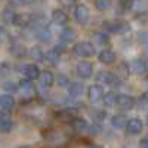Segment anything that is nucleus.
<instances>
[{"label": "nucleus", "instance_id": "f257e3e1", "mask_svg": "<svg viewBox=\"0 0 148 148\" xmlns=\"http://www.w3.org/2000/svg\"><path fill=\"white\" fill-rule=\"evenodd\" d=\"M102 28H105L108 33H114V34H126L129 33L130 24L126 22L125 19H111V21H105L102 24Z\"/></svg>", "mask_w": 148, "mask_h": 148}, {"label": "nucleus", "instance_id": "f03ea898", "mask_svg": "<svg viewBox=\"0 0 148 148\" xmlns=\"http://www.w3.org/2000/svg\"><path fill=\"white\" fill-rule=\"evenodd\" d=\"M73 55L79 58H90L96 53V49L92 43L89 42H79L73 46Z\"/></svg>", "mask_w": 148, "mask_h": 148}, {"label": "nucleus", "instance_id": "7ed1b4c3", "mask_svg": "<svg viewBox=\"0 0 148 148\" xmlns=\"http://www.w3.org/2000/svg\"><path fill=\"white\" fill-rule=\"evenodd\" d=\"M18 90H19V93H21V96L24 98V99H28L30 101V99H33V98L36 96V88H34V84L30 80H27V79L19 80Z\"/></svg>", "mask_w": 148, "mask_h": 148}, {"label": "nucleus", "instance_id": "20e7f679", "mask_svg": "<svg viewBox=\"0 0 148 148\" xmlns=\"http://www.w3.org/2000/svg\"><path fill=\"white\" fill-rule=\"evenodd\" d=\"M104 95H105V92H104L102 86H99V84H92V86H89V89H88V99H89V102L96 104V102L102 101Z\"/></svg>", "mask_w": 148, "mask_h": 148}, {"label": "nucleus", "instance_id": "39448f33", "mask_svg": "<svg viewBox=\"0 0 148 148\" xmlns=\"http://www.w3.org/2000/svg\"><path fill=\"white\" fill-rule=\"evenodd\" d=\"M96 84H111V86H114L119 83V79L114 76V73H110V71H99L96 74Z\"/></svg>", "mask_w": 148, "mask_h": 148}, {"label": "nucleus", "instance_id": "423d86ee", "mask_svg": "<svg viewBox=\"0 0 148 148\" xmlns=\"http://www.w3.org/2000/svg\"><path fill=\"white\" fill-rule=\"evenodd\" d=\"M73 15H74V19H76V22L80 24V25H84V24H88L89 16H90L89 9L86 8L84 5H79V6L74 8V14H73Z\"/></svg>", "mask_w": 148, "mask_h": 148}, {"label": "nucleus", "instance_id": "0eeeda50", "mask_svg": "<svg viewBox=\"0 0 148 148\" xmlns=\"http://www.w3.org/2000/svg\"><path fill=\"white\" fill-rule=\"evenodd\" d=\"M70 125L74 129V132H77V133H88V132L92 130V126L83 117H74L70 121Z\"/></svg>", "mask_w": 148, "mask_h": 148}, {"label": "nucleus", "instance_id": "6e6552de", "mask_svg": "<svg viewBox=\"0 0 148 148\" xmlns=\"http://www.w3.org/2000/svg\"><path fill=\"white\" fill-rule=\"evenodd\" d=\"M135 104H136V101H135V98L132 96V95H119L117 96V102H116V105L120 108V110H123V111H129V110H132L133 107H135Z\"/></svg>", "mask_w": 148, "mask_h": 148}, {"label": "nucleus", "instance_id": "1a4fd4ad", "mask_svg": "<svg viewBox=\"0 0 148 148\" xmlns=\"http://www.w3.org/2000/svg\"><path fill=\"white\" fill-rule=\"evenodd\" d=\"M76 73L80 79H90V76L93 74V65L89 62V61H83V62H79L76 67Z\"/></svg>", "mask_w": 148, "mask_h": 148}, {"label": "nucleus", "instance_id": "9d476101", "mask_svg": "<svg viewBox=\"0 0 148 148\" xmlns=\"http://www.w3.org/2000/svg\"><path fill=\"white\" fill-rule=\"evenodd\" d=\"M126 130L130 135H139L144 130V121L138 117H133L127 120V125H126Z\"/></svg>", "mask_w": 148, "mask_h": 148}, {"label": "nucleus", "instance_id": "9b49d317", "mask_svg": "<svg viewBox=\"0 0 148 148\" xmlns=\"http://www.w3.org/2000/svg\"><path fill=\"white\" fill-rule=\"evenodd\" d=\"M21 73H22V76H25V79L30 80V82L37 80L40 77V70L34 64H27V65L21 67Z\"/></svg>", "mask_w": 148, "mask_h": 148}, {"label": "nucleus", "instance_id": "f8f14e48", "mask_svg": "<svg viewBox=\"0 0 148 148\" xmlns=\"http://www.w3.org/2000/svg\"><path fill=\"white\" fill-rule=\"evenodd\" d=\"M129 65H130V71L135 73V74H138V76H141V74H145V73L148 71V64H147V61L142 59V58L133 59Z\"/></svg>", "mask_w": 148, "mask_h": 148}, {"label": "nucleus", "instance_id": "ddd939ff", "mask_svg": "<svg viewBox=\"0 0 148 148\" xmlns=\"http://www.w3.org/2000/svg\"><path fill=\"white\" fill-rule=\"evenodd\" d=\"M116 52L111 51V49H102V51L98 53V61L101 64H105V65H111L116 62Z\"/></svg>", "mask_w": 148, "mask_h": 148}, {"label": "nucleus", "instance_id": "4468645a", "mask_svg": "<svg viewBox=\"0 0 148 148\" xmlns=\"http://www.w3.org/2000/svg\"><path fill=\"white\" fill-rule=\"evenodd\" d=\"M39 82H40V86L43 89H49V88H52V84L55 82V77L49 70H45V71H40Z\"/></svg>", "mask_w": 148, "mask_h": 148}, {"label": "nucleus", "instance_id": "2eb2a0df", "mask_svg": "<svg viewBox=\"0 0 148 148\" xmlns=\"http://www.w3.org/2000/svg\"><path fill=\"white\" fill-rule=\"evenodd\" d=\"M15 107V99L12 95H2L0 96V110L3 111V113H9V111Z\"/></svg>", "mask_w": 148, "mask_h": 148}, {"label": "nucleus", "instance_id": "dca6fc26", "mask_svg": "<svg viewBox=\"0 0 148 148\" xmlns=\"http://www.w3.org/2000/svg\"><path fill=\"white\" fill-rule=\"evenodd\" d=\"M52 21L58 25H65L67 21H68V15L67 12L62 9H53L52 10Z\"/></svg>", "mask_w": 148, "mask_h": 148}, {"label": "nucleus", "instance_id": "f3484780", "mask_svg": "<svg viewBox=\"0 0 148 148\" xmlns=\"http://www.w3.org/2000/svg\"><path fill=\"white\" fill-rule=\"evenodd\" d=\"M10 53L15 58H25L28 55V49L21 43H12L10 45Z\"/></svg>", "mask_w": 148, "mask_h": 148}, {"label": "nucleus", "instance_id": "a211bd4d", "mask_svg": "<svg viewBox=\"0 0 148 148\" xmlns=\"http://www.w3.org/2000/svg\"><path fill=\"white\" fill-rule=\"evenodd\" d=\"M30 21H31V15H27V14H16L15 18H14V25H16V27H19V28H28Z\"/></svg>", "mask_w": 148, "mask_h": 148}, {"label": "nucleus", "instance_id": "6ab92c4d", "mask_svg": "<svg viewBox=\"0 0 148 148\" xmlns=\"http://www.w3.org/2000/svg\"><path fill=\"white\" fill-rule=\"evenodd\" d=\"M83 90H84V86L79 82H74V83H70L68 86V96L70 98H80L83 95Z\"/></svg>", "mask_w": 148, "mask_h": 148}, {"label": "nucleus", "instance_id": "aec40b11", "mask_svg": "<svg viewBox=\"0 0 148 148\" xmlns=\"http://www.w3.org/2000/svg\"><path fill=\"white\" fill-rule=\"evenodd\" d=\"M130 65L127 64V62H121V64H119V67H117V70H116V73H114V76L117 77V79H121V80H125V79H127L129 76H130Z\"/></svg>", "mask_w": 148, "mask_h": 148}, {"label": "nucleus", "instance_id": "412c9836", "mask_svg": "<svg viewBox=\"0 0 148 148\" xmlns=\"http://www.w3.org/2000/svg\"><path fill=\"white\" fill-rule=\"evenodd\" d=\"M14 129V121L8 114H3L0 117V133H8Z\"/></svg>", "mask_w": 148, "mask_h": 148}, {"label": "nucleus", "instance_id": "4be33fe9", "mask_svg": "<svg viewBox=\"0 0 148 148\" xmlns=\"http://www.w3.org/2000/svg\"><path fill=\"white\" fill-rule=\"evenodd\" d=\"M74 39H76V33H74L73 28L65 27V28L61 30V33H59V42H64V43L67 45V43L73 42Z\"/></svg>", "mask_w": 148, "mask_h": 148}, {"label": "nucleus", "instance_id": "5701e85b", "mask_svg": "<svg viewBox=\"0 0 148 148\" xmlns=\"http://www.w3.org/2000/svg\"><path fill=\"white\" fill-rule=\"evenodd\" d=\"M45 59L47 61L49 64L55 65V64H58V62H59V59H61V52H59V51H56L55 47H53V49H49V51H46V52H45Z\"/></svg>", "mask_w": 148, "mask_h": 148}, {"label": "nucleus", "instance_id": "b1692460", "mask_svg": "<svg viewBox=\"0 0 148 148\" xmlns=\"http://www.w3.org/2000/svg\"><path fill=\"white\" fill-rule=\"evenodd\" d=\"M34 36H36L40 42H43V43H47V42L52 40V31H51V28H49V27L34 31Z\"/></svg>", "mask_w": 148, "mask_h": 148}, {"label": "nucleus", "instance_id": "393cba45", "mask_svg": "<svg viewBox=\"0 0 148 148\" xmlns=\"http://www.w3.org/2000/svg\"><path fill=\"white\" fill-rule=\"evenodd\" d=\"M126 125H127V119L123 114H116L111 119V126L114 129H123V127H126Z\"/></svg>", "mask_w": 148, "mask_h": 148}, {"label": "nucleus", "instance_id": "a878e982", "mask_svg": "<svg viewBox=\"0 0 148 148\" xmlns=\"http://www.w3.org/2000/svg\"><path fill=\"white\" fill-rule=\"evenodd\" d=\"M93 42L98 46H108L110 45V36L107 33H95L93 34Z\"/></svg>", "mask_w": 148, "mask_h": 148}, {"label": "nucleus", "instance_id": "bb28decb", "mask_svg": "<svg viewBox=\"0 0 148 148\" xmlns=\"http://www.w3.org/2000/svg\"><path fill=\"white\" fill-rule=\"evenodd\" d=\"M15 12L12 8H5L2 10V21L5 24H14V18H15Z\"/></svg>", "mask_w": 148, "mask_h": 148}, {"label": "nucleus", "instance_id": "cd10ccee", "mask_svg": "<svg viewBox=\"0 0 148 148\" xmlns=\"http://www.w3.org/2000/svg\"><path fill=\"white\" fill-rule=\"evenodd\" d=\"M28 56H31L33 59H45V51L40 46H33L28 49Z\"/></svg>", "mask_w": 148, "mask_h": 148}, {"label": "nucleus", "instance_id": "c85d7f7f", "mask_svg": "<svg viewBox=\"0 0 148 148\" xmlns=\"http://www.w3.org/2000/svg\"><path fill=\"white\" fill-rule=\"evenodd\" d=\"M93 5L98 10L104 12V10H108L111 6H113V0H95Z\"/></svg>", "mask_w": 148, "mask_h": 148}, {"label": "nucleus", "instance_id": "c756f323", "mask_svg": "<svg viewBox=\"0 0 148 148\" xmlns=\"http://www.w3.org/2000/svg\"><path fill=\"white\" fill-rule=\"evenodd\" d=\"M117 93H114V92H108V93H105L104 95V98H102V101H104V104L105 105H108V107H111V105H114L116 102H117Z\"/></svg>", "mask_w": 148, "mask_h": 148}, {"label": "nucleus", "instance_id": "7c9ffc66", "mask_svg": "<svg viewBox=\"0 0 148 148\" xmlns=\"http://www.w3.org/2000/svg\"><path fill=\"white\" fill-rule=\"evenodd\" d=\"M117 5H119V8L123 12H129L133 8L135 2H133V0H117Z\"/></svg>", "mask_w": 148, "mask_h": 148}, {"label": "nucleus", "instance_id": "2f4dec72", "mask_svg": "<svg viewBox=\"0 0 148 148\" xmlns=\"http://www.w3.org/2000/svg\"><path fill=\"white\" fill-rule=\"evenodd\" d=\"M3 90H5L8 95L15 93V92L18 90V84H16L15 82H5V83H3Z\"/></svg>", "mask_w": 148, "mask_h": 148}, {"label": "nucleus", "instance_id": "473e14b6", "mask_svg": "<svg viewBox=\"0 0 148 148\" xmlns=\"http://www.w3.org/2000/svg\"><path fill=\"white\" fill-rule=\"evenodd\" d=\"M138 42H139L142 46L148 47V31H142V33L138 34Z\"/></svg>", "mask_w": 148, "mask_h": 148}, {"label": "nucleus", "instance_id": "72a5a7b5", "mask_svg": "<svg viewBox=\"0 0 148 148\" xmlns=\"http://www.w3.org/2000/svg\"><path fill=\"white\" fill-rule=\"evenodd\" d=\"M8 39H9V33H8V30H6L3 25H0V43L8 42Z\"/></svg>", "mask_w": 148, "mask_h": 148}, {"label": "nucleus", "instance_id": "f704fd0d", "mask_svg": "<svg viewBox=\"0 0 148 148\" xmlns=\"http://www.w3.org/2000/svg\"><path fill=\"white\" fill-rule=\"evenodd\" d=\"M58 83H59L61 88H68L70 86V82H68V79L64 76V74H61V76L58 77Z\"/></svg>", "mask_w": 148, "mask_h": 148}, {"label": "nucleus", "instance_id": "c9c22d12", "mask_svg": "<svg viewBox=\"0 0 148 148\" xmlns=\"http://www.w3.org/2000/svg\"><path fill=\"white\" fill-rule=\"evenodd\" d=\"M77 3V0H59V5L61 6H64V8H73L74 5Z\"/></svg>", "mask_w": 148, "mask_h": 148}, {"label": "nucleus", "instance_id": "e433bc0d", "mask_svg": "<svg viewBox=\"0 0 148 148\" xmlns=\"http://www.w3.org/2000/svg\"><path fill=\"white\" fill-rule=\"evenodd\" d=\"M10 71V65L8 62H3V64H0V74H6Z\"/></svg>", "mask_w": 148, "mask_h": 148}, {"label": "nucleus", "instance_id": "4c0bfd02", "mask_svg": "<svg viewBox=\"0 0 148 148\" xmlns=\"http://www.w3.org/2000/svg\"><path fill=\"white\" fill-rule=\"evenodd\" d=\"M138 148H148V136H145V138H142V139L139 141Z\"/></svg>", "mask_w": 148, "mask_h": 148}, {"label": "nucleus", "instance_id": "58836bf2", "mask_svg": "<svg viewBox=\"0 0 148 148\" xmlns=\"http://www.w3.org/2000/svg\"><path fill=\"white\" fill-rule=\"evenodd\" d=\"M36 0H18V3L19 5H22V6H27V5H31V3H34Z\"/></svg>", "mask_w": 148, "mask_h": 148}, {"label": "nucleus", "instance_id": "ea45409f", "mask_svg": "<svg viewBox=\"0 0 148 148\" xmlns=\"http://www.w3.org/2000/svg\"><path fill=\"white\" fill-rule=\"evenodd\" d=\"M141 99H142V101H144V102L148 105V89H147V90L142 93V98H141Z\"/></svg>", "mask_w": 148, "mask_h": 148}, {"label": "nucleus", "instance_id": "a19ab883", "mask_svg": "<svg viewBox=\"0 0 148 148\" xmlns=\"http://www.w3.org/2000/svg\"><path fill=\"white\" fill-rule=\"evenodd\" d=\"M89 148H102V147H99V145H90Z\"/></svg>", "mask_w": 148, "mask_h": 148}, {"label": "nucleus", "instance_id": "79ce46f5", "mask_svg": "<svg viewBox=\"0 0 148 148\" xmlns=\"http://www.w3.org/2000/svg\"><path fill=\"white\" fill-rule=\"evenodd\" d=\"M3 114H8V113H3V111H2V110H0V117H2Z\"/></svg>", "mask_w": 148, "mask_h": 148}, {"label": "nucleus", "instance_id": "37998d69", "mask_svg": "<svg viewBox=\"0 0 148 148\" xmlns=\"http://www.w3.org/2000/svg\"><path fill=\"white\" fill-rule=\"evenodd\" d=\"M18 148H28V147H25V145H22V147H18Z\"/></svg>", "mask_w": 148, "mask_h": 148}, {"label": "nucleus", "instance_id": "c03bdc74", "mask_svg": "<svg viewBox=\"0 0 148 148\" xmlns=\"http://www.w3.org/2000/svg\"><path fill=\"white\" fill-rule=\"evenodd\" d=\"M147 125H148V114H147Z\"/></svg>", "mask_w": 148, "mask_h": 148}, {"label": "nucleus", "instance_id": "a18cd8bd", "mask_svg": "<svg viewBox=\"0 0 148 148\" xmlns=\"http://www.w3.org/2000/svg\"><path fill=\"white\" fill-rule=\"evenodd\" d=\"M147 80H148V77H147Z\"/></svg>", "mask_w": 148, "mask_h": 148}]
</instances>
